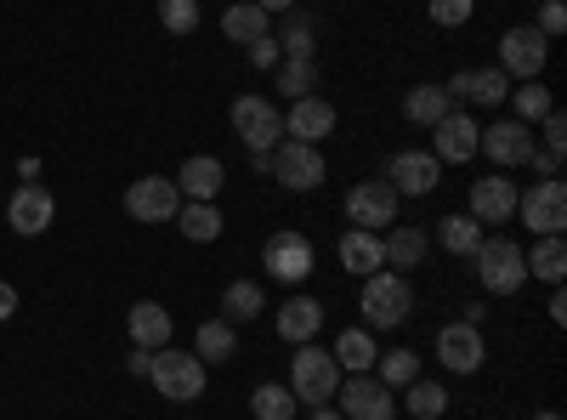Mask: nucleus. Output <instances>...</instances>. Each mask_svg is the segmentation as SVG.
Here are the masks:
<instances>
[{"mask_svg":"<svg viewBox=\"0 0 567 420\" xmlns=\"http://www.w3.org/2000/svg\"><path fill=\"white\" fill-rule=\"evenodd\" d=\"M545 63H550V40L534 23H516V29L499 34V69H505V80H539Z\"/></svg>","mask_w":567,"mask_h":420,"instance_id":"nucleus-10","label":"nucleus"},{"mask_svg":"<svg viewBox=\"0 0 567 420\" xmlns=\"http://www.w3.org/2000/svg\"><path fill=\"white\" fill-rule=\"evenodd\" d=\"M505 103L516 109V120H534V125H539V120H545V114L556 109V98H550V91H545L539 80H523V85H511V98H505Z\"/></svg>","mask_w":567,"mask_h":420,"instance_id":"nucleus-38","label":"nucleus"},{"mask_svg":"<svg viewBox=\"0 0 567 420\" xmlns=\"http://www.w3.org/2000/svg\"><path fill=\"white\" fill-rule=\"evenodd\" d=\"M386 182L409 199H425V194H437V182H443V160L432 148H403V154H392Z\"/></svg>","mask_w":567,"mask_h":420,"instance_id":"nucleus-13","label":"nucleus"},{"mask_svg":"<svg viewBox=\"0 0 567 420\" xmlns=\"http://www.w3.org/2000/svg\"><path fill=\"white\" fill-rule=\"evenodd\" d=\"M12 313H18V290L7 285V278H0V324H7Z\"/></svg>","mask_w":567,"mask_h":420,"instance_id":"nucleus-47","label":"nucleus"},{"mask_svg":"<svg viewBox=\"0 0 567 420\" xmlns=\"http://www.w3.org/2000/svg\"><path fill=\"white\" fill-rule=\"evenodd\" d=\"M516 222H523L534 239L561 233L567 227V188H561V176H539L528 194H516Z\"/></svg>","mask_w":567,"mask_h":420,"instance_id":"nucleus-7","label":"nucleus"},{"mask_svg":"<svg viewBox=\"0 0 567 420\" xmlns=\"http://www.w3.org/2000/svg\"><path fill=\"white\" fill-rule=\"evenodd\" d=\"M465 98H471V103H483V109H499V103L511 98L505 69H465Z\"/></svg>","mask_w":567,"mask_h":420,"instance_id":"nucleus-35","label":"nucleus"},{"mask_svg":"<svg viewBox=\"0 0 567 420\" xmlns=\"http://www.w3.org/2000/svg\"><path fill=\"white\" fill-rule=\"evenodd\" d=\"M425 12H432V23H443V29H460V23H471L477 0H425Z\"/></svg>","mask_w":567,"mask_h":420,"instance_id":"nucleus-41","label":"nucleus"},{"mask_svg":"<svg viewBox=\"0 0 567 420\" xmlns=\"http://www.w3.org/2000/svg\"><path fill=\"white\" fill-rule=\"evenodd\" d=\"M245 52H250V63H256V69H278V63H284V52H278V40H272V34L250 40Z\"/></svg>","mask_w":567,"mask_h":420,"instance_id":"nucleus-44","label":"nucleus"},{"mask_svg":"<svg viewBox=\"0 0 567 420\" xmlns=\"http://www.w3.org/2000/svg\"><path fill=\"white\" fill-rule=\"evenodd\" d=\"M534 420H561V414H556V409H539V414H534Z\"/></svg>","mask_w":567,"mask_h":420,"instance_id":"nucleus-52","label":"nucleus"},{"mask_svg":"<svg viewBox=\"0 0 567 420\" xmlns=\"http://www.w3.org/2000/svg\"><path fill=\"white\" fill-rule=\"evenodd\" d=\"M125 336H131V347L159 352V347H171V336H176V318H171V307H159V301H136V307L125 313Z\"/></svg>","mask_w":567,"mask_h":420,"instance_id":"nucleus-20","label":"nucleus"},{"mask_svg":"<svg viewBox=\"0 0 567 420\" xmlns=\"http://www.w3.org/2000/svg\"><path fill=\"white\" fill-rule=\"evenodd\" d=\"M336 256H341V267H347L352 278H369V273H381V267H386L381 233H363V227H347V233H341Z\"/></svg>","mask_w":567,"mask_h":420,"instance_id":"nucleus-23","label":"nucleus"},{"mask_svg":"<svg viewBox=\"0 0 567 420\" xmlns=\"http://www.w3.org/2000/svg\"><path fill=\"white\" fill-rule=\"evenodd\" d=\"M539 131H545V154H561V148H567V114H561V109H550V114L539 120Z\"/></svg>","mask_w":567,"mask_h":420,"instance_id":"nucleus-43","label":"nucleus"},{"mask_svg":"<svg viewBox=\"0 0 567 420\" xmlns=\"http://www.w3.org/2000/svg\"><path fill=\"white\" fill-rule=\"evenodd\" d=\"M363 324L369 330H398V324H409L414 318V290H409V273H392V267H381V273H369L363 278Z\"/></svg>","mask_w":567,"mask_h":420,"instance_id":"nucleus-1","label":"nucleus"},{"mask_svg":"<svg viewBox=\"0 0 567 420\" xmlns=\"http://www.w3.org/2000/svg\"><path fill=\"white\" fill-rule=\"evenodd\" d=\"M477 278L488 296H516L528 285V262H523V245L516 239H483L477 245Z\"/></svg>","mask_w":567,"mask_h":420,"instance_id":"nucleus-6","label":"nucleus"},{"mask_svg":"<svg viewBox=\"0 0 567 420\" xmlns=\"http://www.w3.org/2000/svg\"><path fill=\"white\" fill-rule=\"evenodd\" d=\"M18 176L23 182H40V160H18Z\"/></svg>","mask_w":567,"mask_h":420,"instance_id":"nucleus-50","label":"nucleus"},{"mask_svg":"<svg viewBox=\"0 0 567 420\" xmlns=\"http://www.w3.org/2000/svg\"><path fill=\"white\" fill-rule=\"evenodd\" d=\"M403 409L414 414V420H443L449 414V392H443V381H409L403 387Z\"/></svg>","mask_w":567,"mask_h":420,"instance_id":"nucleus-32","label":"nucleus"},{"mask_svg":"<svg viewBox=\"0 0 567 420\" xmlns=\"http://www.w3.org/2000/svg\"><path fill=\"white\" fill-rule=\"evenodd\" d=\"M528 165H534L539 176H561V154H545V148H534V154H528Z\"/></svg>","mask_w":567,"mask_h":420,"instance_id":"nucleus-45","label":"nucleus"},{"mask_svg":"<svg viewBox=\"0 0 567 420\" xmlns=\"http://www.w3.org/2000/svg\"><path fill=\"white\" fill-rule=\"evenodd\" d=\"M194 347H199V358H205V363H227L233 352H239V330H233L227 318H210V324H199Z\"/></svg>","mask_w":567,"mask_h":420,"instance_id":"nucleus-34","label":"nucleus"},{"mask_svg":"<svg viewBox=\"0 0 567 420\" xmlns=\"http://www.w3.org/2000/svg\"><path fill=\"white\" fill-rule=\"evenodd\" d=\"M227 188V165L216 154H194V160H182L176 171V194L182 199H216Z\"/></svg>","mask_w":567,"mask_h":420,"instance_id":"nucleus-21","label":"nucleus"},{"mask_svg":"<svg viewBox=\"0 0 567 420\" xmlns=\"http://www.w3.org/2000/svg\"><path fill=\"white\" fill-rule=\"evenodd\" d=\"M256 7H261L267 18H284V12H296V0H256Z\"/></svg>","mask_w":567,"mask_h":420,"instance_id":"nucleus-48","label":"nucleus"},{"mask_svg":"<svg viewBox=\"0 0 567 420\" xmlns=\"http://www.w3.org/2000/svg\"><path fill=\"white\" fill-rule=\"evenodd\" d=\"M437 239H443V250H449V256H477V245L488 239V233H483V222H477V216L454 211V216H443Z\"/></svg>","mask_w":567,"mask_h":420,"instance_id":"nucleus-30","label":"nucleus"},{"mask_svg":"<svg viewBox=\"0 0 567 420\" xmlns=\"http://www.w3.org/2000/svg\"><path fill=\"white\" fill-rule=\"evenodd\" d=\"M381 250H386V267L392 273H409V267H420L425 262V250H432V239H425V227H392L386 239H381Z\"/></svg>","mask_w":567,"mask_h":420,"instance_id":"nucleus-25","label":"nucleus"},{"mask_svg":"<svg viewBox=\"0 0 567 420\" xmlns=\"http://www.w3.org/2000/svg\"><path fill=\"white\" fill-rule=\"evenodd\" d=\"M159 23L171 34H194L199 29V0H159Z\"/></svg>","mask_w":567,"mask_h":420,"instance_id":"nucleus-40","label":"nucleus"},{"mask_svg":"<svg viewBox=\"0 0 567 420\" xmlns=\"http://www.w3.org/2000/svg\"><path fill=\"white\" fill-rule=\"evenodd\" d=\"M221 34H227L233 45H250V40L272 34V18L256 7V0H239V7H227V12H221Z\"/></svg>","mask_w":567,"mask_h":420,"instance_id":"nucleus-28","label":"nucleus"},{"mask_svg":"<svg viewBox=\"0 0 567 420\" xmlns=\"http://www.w3.org/2000/svg\"><path fill=\"white\" fill-rule=\"evenodd\" d=\"M296 392V403H329L336 398V387H341V363H336V352H323V347H296V358H290V381H284Z\"/></svg>","mask_w":567,"mask_h":420,"instance_id":"nucleus-3","label":"nucleus"},{"mask_svg":"<svg viewBox=\"0 0 567 420\" xmlns=\"http://www.w3.org/2000/svg\"><path fill=\"white\" fill-rule=\"evenodd\" d=\"M550 318L567 324V296H561V285H556V296H550Z\"/></svg>","mask_w":567,"mask_h":420,"instance_id":"nucleus-49","label":"nucleus"},{"mask_svg":"<svg viewBox=\"0 0 567 420\" xmlns=\"http://www.w3.org/2000/svg\"><path fill=\"white\" fill-rule=\"evenodd\" d=\"M307 420H347V414H341V409H323V403H318V409H312Z\"/></svg>","mask_w":567,"mask_h":420,"instance_id":"nucleus-51","label":"nucleus"},{"mask_svg":"<svg viewBox=\"0 0 567 420\" xmlns=\"http://www.w3.org/2000/svg\"><path fill=\"white\" fill-rule=\"evenodd\" d=\"M477 136H483V120L477 114H471V109H449L432 125V154L443 165H465V160H477Z\"/></svg>","mask_w":567,"mask_h":420,"instance_id":"nucleus-12","label":"nucleus"},{"mask_svg":"<svg viewBox=\"0 0 567 420\" xmlns=\"http://www.w3.org/2000/svg\"><path fill=\"white\" fill-rule=\"evenodd\" d=\"M336 398H341V414L347 420H392L398 414L392 387H381L374 376H352L347 387H336Z\"/></svg>","mask_w":567,"mask_h":420,"instance_id":"nucleus-18","label":"nucleus"},{"mask_svg":"<svg viewBox=\"0 0 567 420\" xmlns=\"http://www.w3.org/2000/svg\"><path fill=\"white\" fill-rule=\"evenodd\" d=\"M250 414H256V420H296V414H301V403H296V392H290V387L261 381V387L250 392Z\"/></svg>","mask_w":567,"mask_h":420,"instance_id":"nucleus-33","label":"nucleus"},{"mask_svg":"<svg viewBox=\"0 0 567 420\" xmlns=\"http://www.w3.org/2000/svg\"><path fill=\"white\" fill-rule=\"evenodd\" d=\"M477 154H488V165H528V154H534V125L528 120H494V125H483V136H477Z\"/></svg>","mask_w":567,"mask_h":420,"instance_id":"nucleus-14","label":"nucleus"},{"mask_svg":"<svg viewBox=\"0 0 567 420\" xmlns=\"http://www.w3.org/2000/svg\"><path fill=\"white\" fill-rule=\"evenodd\" d=\"M374 358H381V347H374L369 330H341V336H336V363L347 369V376H369Z\"/></svg>","mask_w":567,"mask_h":420,"instance_id":"nucleus-31","label":"nucleus"},{"mask_svg":"<svg viewBox=\"0 0 567 420\" xmlns=\"http://www.w3.org/2000/svg\"><path fill=\"white\" fill-rule=\"evenodd\" d=\"M278 91L284 98H318V69H312V58H284L278 63Z\"/></svg>","mask_w":567,"mask_h":420,"instance_id":"nucleus-37","label":"nucleus"},{"mask_svg":"<svg viewBox=\"0 0 567 420\" xmlns=\"http://www.w3.org/2000/svg\"><path fill=\"white\" fill-rule=\"evenodd\" d=\"M432 352H437V363L449 369V376H477V369L488 363V341H483V330H477V324H465V318L443 324L437 341H432Z\"/></svg>","mask_w":567,"mask_h":420,"instance_id":"nucleus-9","label":"nucleus"},{"mask_svg":"<svg viewBox=\"0 0 567 420\" xmlns=\"http://www.w3.org/2000/svg\"><path fill=\"white\" fill-rule=\"evenodd\" d=\"M125 211L136 222H171L182 211V194H176L171 176H136L131 188H125Z\"/></svg>","mask_w":567,"mask_h":420,"instance_id":"nucleus-17","label":"nucleus"},{"mask_svg":"<svg viewBox=\"0 0 567 420\" xmlns=\"http://www.w3.org/2000/svg\"><path fill=\"white\" fill-rule=\"evenodd\" d=\"M414 376H420V358H414L409 347H386L381 358H374V381L392 387V392H398V387H409Z\"/></svg>","mask_w":567,"mask_h":420,"instance_id":"nucleus-36","label":"nucleus"},{"mask_svg":"<svg viewBox=\"0 0 567 420\" xmlns=\"http://www.w3.org/2000/svg\"><path fill=\"white\" fill-rule=\"evenodd\" d=\"M227 120H233V136H239V143L250 148V160H261V154H272V148L284 143V114H278L267 98H256V91L233 98Z\"/></svg>","mask_w":567,"mask_h":420,"instance_id":"nucleus-2","label":"nucleus"},{"mask_svg":"<svg viewBox=\"0 0 567 420\" xmlns=\"http://www.w3.org/2000/svg\"><path fill=\"white\" fill-rule=\"evenodd\" d=\"M347 216H352V227H363V233H386V227H398V188L381 176V182H352L347 188Z\"/></svg>","mask_w":567,"mask_h":420,"instance_id":"nucleus-11","label":"nucleus"},{"mask_svg":"<svg viewBox=\"0 0 567 420\" xmlns=\"http://www.w3.org/2000/svg\"><path fill=\"white\" fill-rule=\"evenodd\" d=\"M278 336L290 341V347H307V341H318V330H323V301H312V296H290L278 307Z\"/></svg>","mask_w":567,"mask_h":420,"instance_id":"nucleus-22","label":"nucleus"},{"mask_svg":"<svg viewBox=\"0 0 567 420\" xmlns=\"http://www.w3.org/2000/svg\"><path fill=\"white\" fill-rule=\"evenodd\" d=\"M465 216H477L483 227H499L516 216V182L499 171V176H477L471 182V194H465Z\"/></svg>","mask_w":567,"mask_h":420,"instance_id":"nucleus-15","label":"nucleus"},{"mask_svg":"<svg viewBox=\"0 0 567 420\" xmlns=\"http://www.w3.org/2000/svg\"><path fill=\"white\" fill-rule=\"evenodd\" d=\"M148 381H154V392H165L171 403H194V398L205 392V358H199V352H182V347H159Z\"/></svg>","mask_w":567,"mask_h":420,"instance_id":"nucleus-5","label":"nucleus"},{"mask_svg":"<svg viewBox=\"0 0 567 420\" xmlns=\"http://www.w3.org/2000/svg\"><path fill=\"white\" fill-rule=\"evenodd\" d=\"M125 369H131V376H142V381H148V369H154V352H148V347H131Z\"/></svg>","mask_w":567,"mask_h":420,"instance_id":"nucleus-46","label":"nucleus"},{"mask_svg":"<svg viewBox=\"0 0 567 420\" xmlns=\"http://www.w3.org/2000/svg\"><path fill=\"white\" fill-rule=\"evenodd\" d=\"M312 239L301 227H278L272 239L261 245V267L278 278V285H301V278H312Z\"/></svg>","mask_w":567,"mask_h":420,"instance_id":"nucleus-8","label":"nucleus"},{"mask_svg":"<svg viewBox=\"0 0 567 420\" xmlns=\"http://www.w3.org/2000/svg\"><path fill=\"white\" fill-rule=\"evenodd\" d=\"M312 29H318L312 18H290V23L272 34V40H278V52H284V58H312V45H318Z\"/></svg>","mask_w":567,"mask_h":420,"instance_id":"nucleus-39","label":"nucleus"},{"mask_svg":"<svg viewBox=\"0 0 567 420\" xmlns=\"http://www.w3.org/2000/svg\"><path fill=\"white\" fill-rule=\"evenodd\" d=\"M449 109H460V103L449 98L443 85H409V98H403V120L409 125H425V131H432Z\"/></svg>","mask_w":567,"mask_h":420,"instance_id":"nucleus-27","label":"nucleus"},{"mask_svg":"<svg viewBox=\"0 0 567 420\" xmlns=\"http://www.w3.org/2000/svg\"><path fill=\"white\" fill-rule=\"evenodd\" d=\"M261 285H256V278H233V285L221 290V318L227 324H256L261 318Z\"/></svg>","mask_w":567,"mask_h":420,"instance_id":"nucleus-29","label":"nucleus"},{"mask_svg":"<svg viewBox=\"0 0 567 420\" xmlns=\"http://www.w3.org/2000/svg\"><path fill=\"white\" fill-rule=\"evenodd\" d=\"M336 125H341V114H336V103H323V98H296L290 114H284V136H290V143H312V148Z\"/></svg>","mask_w":567,"mask_h":420,"instance_id":"nucleus-19","label":"nucleus"},{"mask_svg":"<svg viewBox=\"0 0 567 420\" xmlns=\"http://www.w3.org/2000/svg\"><path fill=\"white\" fill-rule=\"evenodd\" d=\"M523 262H528V278H539V285H561V278H567V245H561V233L534 239V250H523Z\"/></svg>","mask_w":567,"mask_h":420,"instance_id":"nucleus-26","label":"nucleus"},{"mask_svg":"<svg viewBox=\"0 0 567 420\" xmlns=\"http://www.w3.org/2000/svg\"><path fill=\"white\" fill-rule=\"evenodd\" d=\"M534 29H539L545 40L567 34V7H561V0H545V7H539V18H534Z\"/></svg>","mask_w":567,"mask_h":420,"instance_id":"nucleus-42","label":"nucleus"},{"mask_svg":"<svg viewBox=\"0 0 567 420\" xmlns=\"http://www.w3.org/2000/svg\"><path fill=\"white\" fill-rule=\"evenodd\" d=\"M58 222V199L40 188V182H23V188L7 199V227L18 233V239H34V233H45Z\"/></svg>","mask_w":567,"mask_h":420,"instance_id":"nucleus-16","label":"nucleus"},{"mask_svg":"<svg viewBox=\"0 0 567 420\" xmlns=\"http://www.w3.org/2000/svg\"><path fill=\"white\" fill-rule=\"evenodd\" d=\"M176 227H182V239H194V245H216L221 227H227V216L216 211V199H182Z\"/></svg>","mask_w":567,"mask_h":420,"instance_id":"nucleus-24","label":"nucleus"},{"mask_svg":"<svg viewBox=\"0 0 567 420\" xmlns=\"http://www.w3.org/2000/svg\"><path fill=\"white\" fill-rule=\"evenodd\" d=\"M267 176L278 182V188H290V194H312V188H323V176H329V160L312 148V143H284L267 154Z\"/></svg>","mask_w":567,"mask_h":420,"instance_id":"nucleus-4","label":"nucleus"}]
</instances>
